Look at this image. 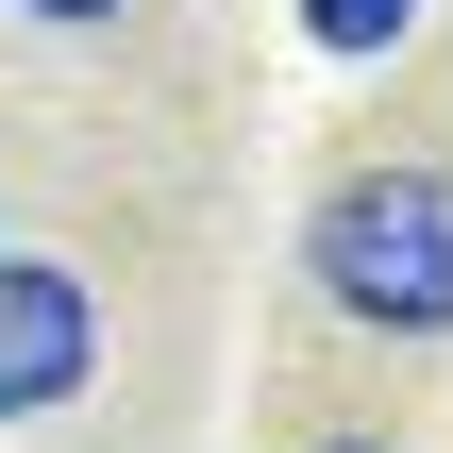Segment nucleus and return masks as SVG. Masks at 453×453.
<instances>
[{"label":"nucleus","mask_w":453,"mask_h":453,"mask_svg":"<svg viewBox=\"0 0 453 453\" xmlns=\"http://www.w3.org/2000/svg\"><path fill=\"white\" fill-rule=\"evenodd\" d=\"M303 269L370 336H453V168H353L303 219Z\"/></svg>","instance_id":"obj_1"},{"label":"nucleus","mask_w":453,"mask_h":453,"mask_svg":"<svg viewBox=\"0 0 453 453\" xmlns=\"http://www.w3.org/2000/svg\"><path fill=\"white\" fill-rule=\"evenodd\" d=\"M84 353H101V303H84V269H34V252H0V420L67 403V387H84Z\"/></svg>","instance_id":"obj_2"},{"label":"nucleus","mask_w":453,"mask_h":453,"mask_svg":"<svg viewBox=\"0 0 453 453\" xmlns=\"http://www.w3.org/2000/svg\"><path fill=\"white\" fill-rule=\"evenodd\" d=\"M403 17H420V0H303V34H319V50H387Z\"/></svg>","instance_id":"obj_3"},{"label":"nucleus","mask_w":453,"mask_h":453,"mask_svg":"<svg viewBox=\"0 0 453 453\" xmlns=\"http://www.w3.org/2000/svg\"><path fill=\"white\" fill-rule=\"evenodd\" d=\"M17 17H67V34H84V17H118V0H17Z\"/></svg>","instance_id":"obj_4"},{"label":"nucleus","mask_w":453,"mask_h":453,"mask_svg":"<svg viewBox=\"0 0 453 453\" xmlns=\"http://www.w3.org/2000/svg\"><path fill=\"white\" fill-rule=\"evenodd\" d=\"M336 453H387V437H336Z\"/></svg>","instance_id":"obj_5"}]
</instances>
